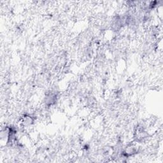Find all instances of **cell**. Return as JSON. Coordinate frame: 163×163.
<instances>
[{
  "instance_id": "obj_1",
  "label": "cell",
  "mask_w": 163,
  "mask_h": 163,
  "mask_svg": "<svg viewBox=\"0 0 163 163\" xmlns=\"http://www.w3.org/2000/svg\"><path fill=\"white\" fill-rule=\"evenodd\" d=\"M34 122L33 117L28 115H25L22 118L21 120V123L24 126H28L33 124Z\"/></svg>"
}]
</instances>
